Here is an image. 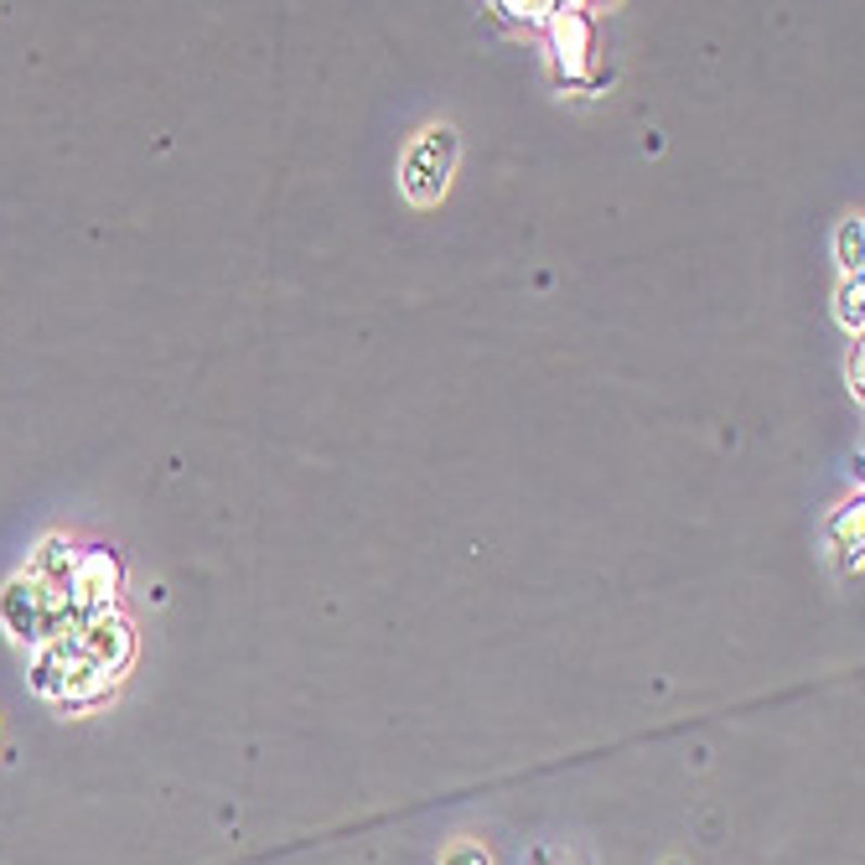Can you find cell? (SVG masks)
Instances as JSON below:
<instances>
[{
	"instance_id": "obj_2",
	"label": "cell",
	"mask_w": 865,
	"mask_h": 865,
	"mask_svg": "<svg viewBox=\"0 0 865 865\" xmlns=\"http://www.w3.org/2000/svg\"><path fill=\"white\" fill-rule=\"evenodd\" d=\"M840 255H844V270H855V275H861V218L840 229Z\"/></svg>"
},
{
	"instance_id": "obj_1",
	"label": "cell",
	"mask_w": 865,
	"mask_h": 865,
	"mask_svg": "<svg viewBox=\"0 0 865 865\" xmlns=\"http://www.w3.org/2000/svg\"><path fill=\"white\" fill-rule=\"evenodd\" d=\"M78 591H73V602H78V607H89V611H99L104 607V602H109V596H104V591H109V585H115V560H109V555H89V560L78 565Z\"/></svg>"
}]
</instances>
